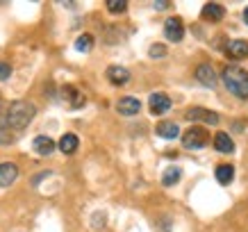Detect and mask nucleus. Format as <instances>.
Here are the masks:
<instances>
[{
	"label": "nucleus",
	"mask_w": 248,
	"mask_h": 232,
	"mask_svg": "<svg viewBox=\"0 0 248 232\" xmlns=\"http://www.w3.org/2000/svg\"><path fill=\"white\" fill-rule=\"evenodd\" d=\"M107 9H109L112 14H123V12L128 9V2H125V0H109V2H107Z\"/></svg>",
	"instance_id": "21"
},
{
	"label": "nucleus",
	"mask_w": 248,
	"mask_h": 232,
	"mask_svg": "<svg viewBox=\"0 0 248 232\" xmlns=\"http://www.w3.org/2000/svg\"><path fill=\"white\" fill-rule=\"evenodd\" d=\"M34 114H37V107L32 105V103H28V100H16L7 109V125L12 127V130H25V127L32 123Z\"/></svg>",
	"instance_id": "2"
},
{
	"label": "nucleus",
	"mask_w": 248,
	"mask_h": 232,
	"mask_svg": "<svg viewBox=\"0 0 248 232\" xmlns=\"http://www.w3.org/2000/svg\"><path fill=\"white\" fill-rule=\"evenodd\" d=\"M217 180H218V185H230L234 180V169L230 164H221V166H217Z\"/></svg>",
	"instance_id": "18"
},
{
	"label": "nucleus",
	"mask_w": 248,
	"mask_h": 232,
	"mask_svg": "<svg viewBox=\"0 0 248 232\" xmlns=\"http://www.w3.org/2000/svg\"><path fill=\"white\" fill-rule=\"evenodd\" d=\"M155 7H157V9H166V7H169V2H155Z\"/></svg>",
	"instance_id": "25"
},
{
	"label": "nucleus",
	"mask_w": 248,
	"mask_h": 232,
	"mask_svg": "<svg viewBox=\"0 0 248 232\" xmlns=\"http://www.w3.org/2000/svg\"><path fill=\"white\" fill-rule=\"evenodd\" d=\"M16 178H18V166L12 164V162H2L0 164V187L14 185Z\"/></svg>",
	"instance_id": "10"
},
{
	"label": "nucleus",
	"mask_w": 248,
	"mask_h": 232,
	"mask_svg": "<svg viewBox=\"0 0 248 232\" xmlns=\"http://www.w3.org/2000/svg\"><path fill=\"white\" fill-rule=\"evenodd\" d=\"M148 105H151V112L155 116H159V114H166L171 109V98L166 96V93H153Z\"/></svg>",
	"instance_id": "8"
},
{
	"label": "nucleus",
	"mask_w": 248,
	"mask_h": 232,
	"mask_svg": "<svg viewBox=\"0 0 248 232\" xmlns=\"http://www.w3.org/2000/svg\"><path fill=\"white\" fill-rule=\"evenodd\" d=\"M78 146H80V139H78V135H73V132H66V135H64L60 141H57V148H60L64 155L76 153Z\"/></svg>",
	"instance_id": "13"
},
{
	"label": "nucleus",
	"mask_w": 248,
	"mask_h": 232,
	"mask_svg": "<svg viewBox=\"0 0 248 232\" xmlns=\"http://www.w3.org/2000/svg\"><path fill=\"white\" fill-rule=\"evenodd\" d=\"M157 135L162 139H175V137L180 135V127H178V123H173V121H164V123L157 125Z\"/></svg>",
	"instance_id": "17"
},
{
	"label": "nucleus",
	"mask_w": 248,
	"mask_h": 232,
	"mask_svg": "<svg viewBox=\"0 0 248 232\" xmlns=\"http://www.w3.org/2000/svg\"><path fill=\"white\" fill-rule=\"evenodd\" d=\"M196 77H198V82L205 84V87H217V73H214V68L210 64H201V66L196 68Z\"/></svg>",
	"instance_id": "11"
},
{
	"label": "nucleus",
	"mask_w": 248,
	"mask_h": 232,
	"mask_svg": "<svg viewBox=\"0 0 248 232\" xmlns=\"http://www.w3.org/2000/svg\"><path fill=\"white\" fill-rule=\"evenodd\" d=\"M164 37L169 39V41H173V44L182 41V37H185V25H182V21L178 18V16L166 18V23H164Z\"/></svg>",
	"instance_id": "5"
},
{
	"label": "nucleus",
	"mask_w": 248,
	"mask_h": 232,
	"mask_svg": "<svg viewBox=\"0 0 248 232\" xmlns=\"http://www.w3.org/2000/svg\"><path fill=\"white\" fill-rule=\"evenodd\" d=\"M207 143H210V135H207L205 127L194 125L182 135V146L187 150H201V148H205Z\"/></svg>",
	"instance_id": "3"
},
{
	"label": "nucleus",
	"mask_w": 248,
	"mask_h": 232,
	"mask_svg": "<svg viewBox=\"0 0 248 232\" xmlns=\"http://www.w3.org/2000/svg\"><path fill=\"white\" fill-rule=\"evenodd\" d=\"M107 77H109V82L112 84H125L130 80V71L123 66H109L107 68Z\"/></svg>",
	"instance_id": "16"
},
{
	"label": "nucleus",
	"mask_w": 248,
	"mask_h": 232,
	"mask_svg": "<svg viewBox=\"0 0 248 232\" xmlns=\"http://www.w3.org/2000/svg\"><path fill=\"white\" fill-rule=\"evenodd\" d=\"M182 178V171L178 169V166H169L164 171V175H162V185L164 187H173V185H178Z\"/></svg>",
	"instance_id": "19"
},
{
	"label": "nucleus",
	"mask_w": 248,
	"mask_h": 232,
	"mask_svg": "<svg viewBox=\"0 0 248 232\" xmlns=\"http://www.w3.org/2000/svg\"><path fill=\"white\" fill-rule=\"evenodd\" d=\"M48 175H50V171L39 173V175H34V180H32V182H34V185H39V182H41V180H44V178H48Z\"/></svg>",
	"instance_id": "24"
},
{
	"label": "nucleus",
	"mask_w": 248,
	"mask_h": 232,
	"mask_svg": "<svg viewBox=\"0 0 248 232\" xmlns=\"http://www.w3.org/2000/svg\"><path fill=\"white\" fill-rule=\"evenodd\" d=\"M91 48H93V37H91V34H80V37L76 39L78 53H89Z\"/></svg>",
	"instance_id": "20"
},
{
	"label": "nucleus",
	"mask_w": 248,
	"mask_h": 232,
	"mask_svg": "<svg viewBox=\"0 0 248 232\" xmlns=\"http://www.w3.org/2000/svg\"><path fill=\"white\" fill-rule=\"evenodd\" d=\"M32 146H34V150H37L39 155H50L55 150V146L57 143L50 139V137H46V135H39V137H34V141H32Z\"/></svg>",
	"instance_id": "15"
},
{
	"label": "nucleus",
	"mask_w": 248,
	"mask_h": 232,
	"mask_svg": "<svg viewBox=\"0 0 248 232\" xmlns=\"http://www.w3.org/2000/svg\"><path fill=\"white\" fill-rule=\"evenodd\" d=\"M244 21H246V25H248V7L244 9Z\"/></svg>",
	"instance_id": "26"
},
{
	"label": "nucleus",
	"mask_w": 248,
	"mask_h": 232,
	"mask_svg": "<svg viewBox=\"0 0 248 232\" xmlns=\"http://www.w3.org/2000/svg\"><path fill=\"white\" fill-rule=\"evenodd\" d=\"M226 55L234 62H241L248 57V41L246 39H234L226 46Z\"/></svg>",
	"instance_id": "6"
},
{
	"label": "nucleus",
	"mask_w": 248,
	"mask_h": 232,
	"mask_svg": "<svg viewBox=\"0 0 248 232\" xmlns=\"http://www.w3.org/2000/svg\"><path fill=\"white\" fill-rule=\"evenodd\" d=\"M214 148H217L218 153H226V155H230V153L234 150L232 137L228 135V132H217V135H214Z\"/></svg>",
	"instance_id": "14"
},
{
	"label": "nucleus",
	"mask_w": 248,
	"mask_h": 232,
	"mask_svg": "<svg viewBox=\"0 0 248 232\" xmlns=\"http://www.w3.org/2000/svg\"><path fill=\"white\" fill-rule=\"evenodd\" d=\"M62 98L68 103V107H73V109H80V107H84V93L80 89H76V87H71V84H66L64 89H62Z\"/></svg>",
	"instance_id": "7"
},
{
	"label": "nucleus",
	"mask_w": 248,
	"mask_h": 232,
	"mask_svg": "<svg viewBox=\"0 0 248 232\" xmlns=\"http://www.w3.org/2000/svg\"><path fill=\"white\" fill-rule=\"evenodd\" d=\"M223 14H226V9H223V5H218V2H207L203 7V18L210 23L223 21Z\"/></svg>",
	"instance_id": "12"
},
{
	"label": "nucleus",
	"mask_w": 248,
	"mask_h": 232,
	"mask_svg": "<svg viewBox=\"0 0 248 232\" xmlns=\"http://www.w3.org/2000/svg\"><path fill=\"white\" fill-rule=\"evenodd\" d=\"M185 119L191 121V123H207V125H217L218 114L210 112V109H203V107H194V109H187V112H185Z\"/></svg>",
	"instance_id": "4"
},
{
	"label": "nucleus",
	"mask_w": 248,
	"mask_h": 232,
	"mask_svg": "<svg viewBox=\"0 0 248 232\" xmlns=\"http://www.w3.org/2000/svg\"><path fill=\"white\" fill-rule=\"evenodd\" d=\"M221 80L226 84V89L232 93V96L241 98V100H248V73L239 66H226L223 73H221Z\"/></svg>",
	"instance_id": "1"
},
{
	"label": "nucleus",
	"mask_w": 248,
	"mask_h": 232,
	"mask_svg": "<svg viewBox=\"0 0 248 232\" xmlns=\"http://www.w3.org/2000/svg\"><path fill=\"white\" fill-rule=\"evenodd\" d=\"M139 109H141V103L132 96L121 98L119 103H116V112L123 114V116H135V114H139Z\"/></svg>",
	"instance_id": "9"
},
{
	"label": "nucleus",
	"mask_w": 248,
	"mask_h": 232,
	"mask_svg": "<svg viewBox=\"0 0 248 232\" xmlns=\"http://www.w3.org/2000/svg\"><path fill=\"white\" fill-rule=\"evenodd\" d=\"M9 75H12V66H9L7 62H0V82L7 80Z\"/></svg>",
	"instance_id": "23"
},
{
	"label": "nucleus",
	"mask_w": 248,
	"mask_h": 232,
	"mask_svg": "<svg viewBox=\"0 0 248 232\" xmlns=\"http://www.w3.org/2000/svg\"><path fill=\"white\" fill-rule=\"evenodd\" d=\"M148 55H151L153 60H159V57H164V55H166V46H162V44H153V46H151V50H148Z\"/></svg>",
	"instance_id": "22"
}]
</instances>
